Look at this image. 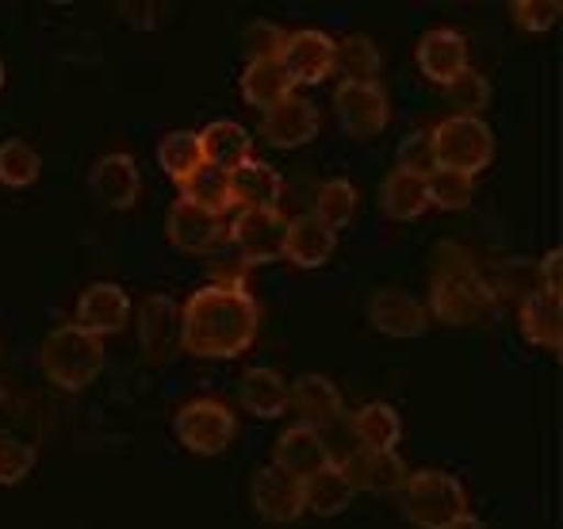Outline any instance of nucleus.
<instances>
[{
	"label": "nucleus",
	"instance_id": "nucleus-1",
	"mask_svg": "<svg viewBox=\"0 0 563 529\" xmlns=\"http://www.w3.org/2000/svg\"><path fill=\"white\" fill-rule=\"evenodd\" d=\"M261 330V307L250 288L203 284L180 307V350L208 361H234L250 353Z\"/></svg>",
	"mask_w": 563,
	"mask_h": 529
},
{
	"label": "nucleus",
	"instance_id": "nucleus-2",
	"mask_svg": "<svg viewBox=\"0 0 563 529\" xmlns=\"http://www.w3.org/2000/svg\"><path fill=\"white\" fill-rule=\"evenodd\" d=\"M104 338L89 334L77 322H66V327H54L46 334L43 350H38V365H43V376L54 384L58 392H85L89 384L100 381L104 373Z\"/></svg>",
	"mask_w": 563,
	"mask_h": 529
},
{
	"label": "nucleus",
	"instance_id": "nucleus-3",
	"mask_svg": "<svg viewBox=\"0 0 563 529\" xmlns=\"http://www.w3.org/2000/svg\"><path fill=\"white\" fill-rule=\"evenodd\" d=\"M402 515L418 529H445L467 515V492L452 472L422 469L410 472L402 484Z\"/></svg>",
	"mask_w": 563,
	"mask_h": 529
},
{
	"label": "nucleus",
	"instance_id": "nucleus-4",
	"mask_svg": "<svg viewBox=\"0 0 563 529\" xmlns=\"http://www.w3.org/2000/svg\"><path fill=\"white\" fill-rule=\"evenodd\" d=\"M495 307V291L479 276V268H452L433 273L430 280V319H441L445 327H472Z\"/></svg>",
	"mask_w": 563,
	"mask_h": 529
},
{
	"label": "nucleus",
	"instance_id": "nucleus-5",
	"mask_svg": "<svg viewBox=\"0 0 563 529\" xmlns=\"http://www.w3.org/2000/svg\"><path fill=\"white\" fill-rule=\"evenodd\" d=\"M430 139L438 169L464 173V177L483 173L495 157V134H490L487 123L472 120V115H449L430 131Z\"/></svg>",
	"mask_w": 563,
	"mask_h": 529
},
{
	"label": "nucleus",
	"instance_id": "nucleus-6",
	"mask_svg": "<svg viewBox=\"0 0 563 529\" xmlns=\"http://www.w3.org/2000/svg\"><path fill=\"white\" fill-rule=\"evenodd\" d=\"M177 441L196 456H219L230 449L238 433V418L223 399H192L173 418Z\"/></svg>",
	"mask_w": 563,
	"mask_h": 529
},
{
	"label": "nucleus",
	"instance_id": "nucleus-7",
	"mask_svg": "<svg viewBox=\"0 0 563 529\" xmlns=\"http://www.w3.org/2000/svg\"><path fill=\"white\" fill-rule=\"evenodd\" d=\"M284 239H288V216L276 211H238L234 223L227 227V242L245 265H265L284 257Z\"/></svg>",
	"mask_w": 563,
	"mask_h": 529
},
{
	"label": "nucleus",
	"instance_id": "nucleus-8",
	"mask_svg": "<svg viewBox=\"0 0 563 529\" xmlns=\"http://www.w3.org/2000/svg\"><path fill=\"white\" fill-rule=\"evenodd\" d=\"M334 112L338 123L349 139H376L391 120V104H387L384 85H338L334 92Z\"/></svg>",
	"mask_w": 563,
	"mask_h": 529
},
{
	"label": "nucleus",
	"instance_id": "nucleus-9",
	"mask_svg": "<svg viewBox=\"0 0 563 529\" xmlns=\"http://www.w3.org/2000/svg\"><path fill=\"white\" fill-rule=\"evenodd\" d=\"M334 38L327 31H291L284 38L280 51V66L284 74L291 77V85H322L330 74H334Z\"/></svg>",
	"mask_w": 563,
	"mask_h": 529
},
{
	"label": "nucleus",
	"instance_id": "nucleus-10",
	"mask_svg": "<svg viewBox=\"0 0 563 529\" xmlns=\"http://www.w3.org/2000/svg\"><path fill=\"white\" fill-rule=\"evenodd\" d=\"M338 469L345 472L353 495H399L410 476L399 453H376V449H353L345 461H338Z\"/></svg>",
	"mask_w": 563,
	"mask_h": 529
},
{
	"label": "nucleus",
	"instance_id": "nucleus-11",
	"mask_svg": "<svg viewBox=\"0 0 563 529\" xmlns=\"http://www.w3.org/2000/svg\"><path fill=\"white\" fill-rule=\"evenodd\" d=\"M368 319L372 327L379 330L384 338H422L426 327H430V311L418 296L402 288H376L368 296Z\"/></svg>",
	"mask_w": 563,
	"mask_h": 529
},
{
	"label": "nucleus",
	"instance_id": "nucleus-12",
	"mask_svg": "<svg viewBox=\"0 0 563 529\" xmlns=\"http://www.w3.org/2000/svg\"><path fill=\"white\" fill-rule=\"evenodd\" d=\"M250 503L268 526H291L303 518V487H299V480L284 476L273 464L253 472Z\"/></svg>",
	"mask_w": 563,
	"mask_h": 529
},
{
	"label": "nucleus",
	"instance_id": "nucleus-13",
	"mask_svg": "<svg viewBox=\"0 0 563 529\" xmlns=\"http://www.w3.org/2000/svg\"><path fill=\"white\" fill-rule=\"evenodd\" d=\"M74 322L97 338L119 334V330L131 322V296H126V288H119L115 280L89 284V288L77 296Z\"/></svg>",
	"mask_w": 563,
	"mask_h": 529
},
{
	"label": "nucleus",
	"instance_id": "nucleus-14",
	"mask_svg": "<svg viewBox=\"0 0 563 529\" xmlns=\"http://www.w3.org/2000/svg\"><path fill=\"white\" fill-rule=\"evenodd\" d=\"M89 188L108 211H131L142 192V173L126 150H112L104 154L89 173Z\"/></svg>",
	"mask_w": 563,
	"mask_h": 529
},
{
	"label": "nucleus",
	"instance_id": "nucleus-15",
	"mask_svg": "<svg viewBox=\"0 0 563 529\" xmlns=\"http://www.w3.org/2000/svg\"><path fill=\"white\" fill-rule=\"evenodd\" d=\"M341 407L345 403H341V392L330 376L307 373L296 384H288V410L296 415V426L322 433V426H334L341 418Z\"/></svg>",
	"mask_w": 563,
	"mask_h": 529
},
{
	"label": "nucleus",
	"instance_id": "nucleus-16",
	"mask_svg": "<svg viewBox=\"0 0 563 529\" xmlns=\"http://www.w3.org/2000/svg\"><path fill=\"white\" fill-rule=\"evenodd\" d=\"M322 131V115L311 100L303 97H288L284 104H276L273 112L261 115V139L276 150H296L307 146L314 134Z\"/></svg>",
	"mask_w": 563,
	"mask_h": 529
},
{
	"label": "nucleus",
	"instance_id": "nucleus-17",
	"mask_svg": "<svg viewBox=\"0 0 563 529\" xmlns=\"http://www.w3.org/2000/svg\"><path fill=\"white\" fill-rule=\"evenodd\" d=\"M165 234H169V242L180 250V254H196V257L211 254V250L227 239L223 219L192 208L188 200L169 203V211H165Z\"/></svg>",
	"mask_w": 563,
	"mask_h": 529
},
{
	"label": "nucleus",
	"instance_id": "nucleus-18",
	"mask_svg": "<svg viewBox=\"0 0 563 529\" xmlns=\"http://www.w3.org/2000/svg\"><path fill=\"white\" fill-rule=\"evenodd\" d=\"M334 461L330 453L327 438L319 430H307V426H288V430L276 438V449H273V469H280L284 476L299 480L303 484L307 476H314L319 469Z\"/></svg>",
	"mask_w": 563,
	"mask_h": 529
},
{
	"label": "nucleus",
	"instance_id": "nucleus-19",
	"mask_svg": "<svg viewBox=\"0 0 563 529\" xmlns=\"http://www.w3.org/2000/svg\"><path fill=\"white\" fill-rule=\"evenodd\" d=\"M180 342V304L165 291L142 299L139 307V345L150 361H162Z\"/></svg>",
	"mask_w": 563,
	"mask_h": 529
},
{
	"label": "nucleus",
	"instance_id": "nucleus-20",
	"mask_svg": "<svg viewBox=\"0 0 563 529\" xmlns=\"http://www.w3.org/2000/svg\"><path fill=\"white\" fill-rule=\"evenodd\" d=\"M415 58H418V69L426 74V81H433V85L445 89L449 81H456V77L467 69V43H464L460 31L433 27L418 38Z\"/></svg>",
	"mask_w": 563,
	"mask_h": 529
},
{
	"label": "nucleus",
	"instance_id": "nucleus-21",
	"mask_svg": "<svg viewBox=\"0 0 563 529\" xmlns=\"http://www.w3.org/2000/svg\"><path fill=\"white\" fill-rule=\"evenodd\" d=\"M230 196H234V208L242 211H276L284 196V177L273 165L250 157L230 169Z\"/></svg>",
	"mask_w": 563,
	"mask_h": 529
},
{
	"label": "nucleus",
	"instance_id": "nucleus-22",
	"mask_svg": "<svg viewBox=\"0 0 563 529\" xmlns=\"http://www.w3.org/2000/svg\"><path fill=\"white\" fill-rule=\"evenodd\" d=\"M518 327H521V334H526L529 345L560 353V345H563V296H556V291H541V288L529 291V296L521 299Z\"/></svg>",
	"mask_w": 563,
	"mask_h": 529
},
{
	"label": "nucleus",
	"instance_id": "nucleus-23",
	"mask_svg": "<svg viewBox=\"0 0 563 529\" xmlns=\"http://www.w3.org/2000/svg\"><path fill=\"white\" fill-rule=\"evenodd\" d=\"M338 234L330 227H322L314 216L288 219V239H284V257L299 268H322L334 257Z\"/></svg>",
	"mask_w": 563,
	"mask_h": 529
},
{
	"label": "nucleus",
	"instance_id": "nucleus-24",
	"mask_svg": "<svg viewBox=\"0 0 563 529\" xmlns=\"http://www.w3.org/2000/svg\"><path fill=\"white\" fill-rule=\"evenodd\" d=\"M238 399H242V407L250 410L253 418H280V415H288V381H284L276 368L253 365L242 373Z\"/></svg>",
	"mask_w": 563,
	"mask_h": 529
},
{
	"label": "nucleus",
	"instance_id": "nucleus-25",
	"mask_svg": "<svg viewBox=\"0 0 563 529\" xmlns=\"http://www.w3.org/2000/svg\"><path fill=\"white\" fill-rule=\"evenodd\" d=\"M353 438L361 449H376V453H395L402 441V418L391 403L376 399L353 410Z\"/></svg>",
	"mask_w": 563,
	"mask_h": 529
},
{
	"label": "nucleus",
	"instance_id": "nucleus-26",
	"mask_svg": "<svg viewBox=\"0 0 563 529\" xmlns=\"http://www.w3.org/2000/svg\"><path fill=\"white\" fill-rule=\"evenodd\" d=\"M288 97H296V85L284 74L280 62H250L242 69V100L250 108H257L261 115L273 112L276 104H284Z\"/></svg>",
	"mask_w": 563,
	"mask_h": 529
},
{
	"label": "nucleus",
	"instance_id": "nucleus-27",
	"mask_svg": "<svg viewBox=\"0 0 563 529\" xmlns=\"http://www.w3.org/2000/svg\"><path fill=\"white\" fill-rule=\"evenodd\" d=\"M379 208H384L387 219L395 223H415V219L426 216L430 200H426V180L415 177V173L391 169L379 185Z\"/></svg>",
	"mask_w": 563,
	"mask_h": 529
},
{
	"label": "nucleus",
	"instance_id": "nucleus-28",
	"mask_svg": "<svg viewBox=\"0 0 563 529\" xmlns=\"http://www.w3.org/2000/svg\"><path fill=\"white\" fill-rule=\"evenodd\" d=\"M299 487H303V510H311V515H319V518L345 515L349 503H353V487H349L345 472L338 469V461H330L327 469L307 476Z\"/></svg>",
	"mask_w": 563,
	"mask_h": 529
},
{
	"label": "nucleus",
	"instance_id": "nucleus-29",
	"mask_svg": "<svg viewBox=\"0 0 563 529\" xmlns=\"http://www.w3.org/2000/svg\"><path fill=\"white\" fill-rule=\"evenodd\" d=\"M200 146H203V162L208 165H219V169H234V165L250 162V150H253V139L242 123L234 120H216L200 131Z\"/></svg>",
	"mask_w": 563,
	"mask_h": 529
},
{
	"label": "nucleus",
	"instance_id": "nucleus-30",
	"mask_svg": "<svg viewBox=\"0 0 563 529\" xmlns=\"http://www.w3.org/2000/svg\"><path fill=\"white\" fill-rule=\"evenodd\" d=\"M180 200H188L192 208L208 211V216L223 219L227 211L234 208V196H230V173L219 169V165L203 162L192 177L180 180Z\"/></svg>",
	"mask_w": 563,
	"mask_h": 529
},
{
	"label": "nucleus",
	"instance_id": "nucleus-31",
	"mask_svg": "<svg viewBox=\"0 0 563 529\" xmlns=\"http://www.w3.org/2000/svg\"><path fill=\"white\" fill-rule=\"evenodd\" d=\"M379 66L384 58L368 35H349L334 46V74H341V85H376Z\"/></svg>",
	"mask_w": 563,
	"mask_h": 529
},
{
	"label": "nucleus",
	"instance_id": "nucleus-32",
	"mask_svg": "<svg viewBox=\"0 0 563 529\" xmlns=\"http://www.w3.org/2000/svg\"><path fill=\"white\" fill-rule=\"evenodd\" d=\"M356 208H361V192H356L353 180L345 177H334V180H322L319 192H314V211L311 216L319 219L322 227H330V231H341V227L353 223Z\"/></svg>",
	"mask_w": 563,
	"mask_h": 529
},
{
	"label": "nucleus",
	"instance_id": "nucleus-33",
	"mask_svg": "<svg viewBox=\"0 0 563 529\" xmlns=\"http://www.w3.org/2000/svg\"><path fill=\"white\" fill-rule=\"evenodd\" d=\"M157 165L165 169V177L188 180L196 169L203 165V146H200V131H188V128H177L169 131L162 142H157Z\"/></svg>",
	"mask_w": 563,
	"mask_h": 529
},
{
	"label": "nucleus",
	"instance_id": "nucleus-34",
	"mask_svg": "<svg viewBox=\"0 0 563 529\" xmlns=\"http://www.w3.org/2000/svg\"><path fill=\"white\" fill-rule=\"evenodd\" d=\"M43 173V157L31 142L8 139L0 142V185L4 188H31Z\"/></svg>",
	"mask_w": 563,
	"mask_h": 529
},
{
	"label": "nucleus",
	"instance_id": "nucleus-35",
	"mask_svg": "<svg viewBox=\"0 0 563 529\" xmlns=\"http://www.w3.org/2000/svg\"><path fill=\"white\" fill-rule=\"evenodd\" d=\"M475 196V177H464V173H452V169H433L426 177V200L430 208L441 211H464Z\"/></svg>",
	"mask_w": 563,
	"mask_h": 529
},
{
	"label": "nucleus",
	"instance_id": "nucleus-36",
	"mask_svg": "<svg viewBox=\"0 0 563 529\" xmlns=\"http://www.w3.org/2000/svg\"><path fill=\"white\" fill-rule=\"evenodd\" d=\"M445 97H449V104L456 108L452 115H472V120H483V112H487V104H490V81L467 66L456 81L445 85Z\"/></svg>",
	"mask_w": 563,
	"mask_h": 529
},
{
	"label": "nucleus",
	"instance_id": "nucleus-37",
	"mask_svg": "<svg viewBox=\"0 0 563 529\" xmlns=\"http://www.w3.org/2000/svg\"><path fill=\"white\" fill-rule=\"evenodd\" d=\"M284 38H288V31L273 20L245 23L242 38H238V43H242V54H245V66H250V62H280Z\"/></svg>",
	"mask_w": 563,
	"mask_h": 529
},
{
	"label": "nucleus",
	"instance_id": "nucleus-38",
	"mask_svg": "<svg viewBox=\"0 0 563 529\" xmlns=\"http://www.w3.org/2000/svg\"><path fill=\"white\" fill-rule=\"evenodd\" d=\"M38 453L31 441L12 438V433H0V487H15L35 472Z\"/></svg>",
	"mask_w": 563,
	"mask_h": 529
},
{
	"label": "nucleus",
	"instance_id": "nucleus-39",
	"mask_svg": "<svg viewBox=\"0 0 563 529\" xmlns=\"http://www.w3.org/2000/svg\"><path fill=\"white\" fill-rule=\"evenodd\" d=\"M510 15L521 31H529V35H544V31H552L560 23L563 4L560 0H514Z\"/></svg>",
	"mask_w": 563,
	"mask_h": 529
},
{
	"label": "nucleus",
	"instance_id": "nucleus-40",
	"mask_svg": "<svg viewBox=\"0 0 563 529\" xmlns=\"http://www.w3.org/2000/svg\"><path fill=\"white\" fill-rule=\"evenodd\" d=\"M395 169L402 173H415V177H430L433 169H438V162H433V139L430 131H410L407 139L399 142V165Z\"/></svg>",
	"mask_w": 563,
	"mask_h": 529
},
{
	"label": "nucleus",
	"instance_id": "nucleus-41",
	"mask_svg": "<svg viewBox=\"0 0 563 529\" xmlns=\"http://www.w3.org/2000/svg\"><path fill=\"white\" fill-rule=\"evenodd\" d=\"M537 276H541V291H556L560 296V288H563V254L560 250H549V254L541 257Z\"/></svg>",
	"mask_w": 563,
	"mask_h": 529
},
{
	"label": "nucleus",
	"instance_id": "nucleus-42",
	"mask_svg": "<svg viewBox=\"0 0 563 529\" xmlns=\"http://www.w3.org/2000/svg\"><path fill=\"white\" fill-rule=\"evenodd\" d=\"M445 529H487L483 526V518H475V515H464V518H456L452 526H445Z\"/></svg>",
	"mask_w": 563,
	"mask_h": 529
},
{
	"label": "nucleus",
	"instance_id": "nucleus-43",
	"mask_svg": "<svg viewBox=\"0 0 563 529\" xmlns=\"http://www.w3.org/2000/svg\"><path fill=\"white\" fill-rule=\"evenodd\" d=\"M0 89H4V62H0Z\"/></svg>",
	"mask_w": 563,
	"mask_h": 529
},
{
	"label": "nucleus",
	"instance_id": "nucleus-44",
	"mask_svg": "<svg viewBox=\"0 0 563 529\" xmlns=\"http://www.w3.org/2000/svg\"><path fill=\"white\" fill-rule=\"evenodd\" d=\"M0 399H4V388H0Z\"/></svg>",
	"mask_w": 563,
	"mask_h": 529
}]
</instances>
